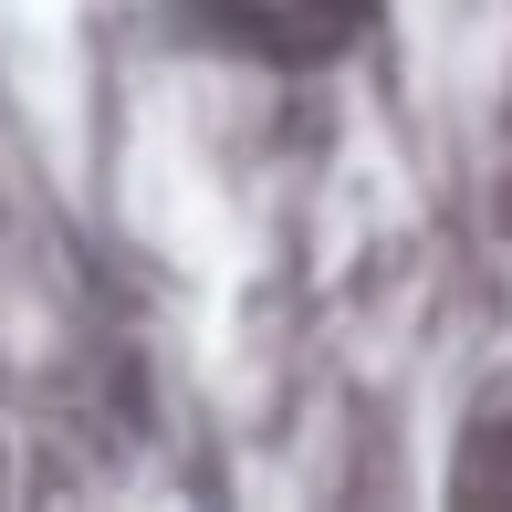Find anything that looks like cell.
<instances>
[{
	"label": "cell",
	"instance_id": "cell-1",
	"mask_svg": "<svg viewBox=\"0 0 512 512\" xmlns=\"http://www.w3.org/2000/svg\"><path fill=\"white\" fill-rule=\"evenodd\" d=\"M199 21H220L241 53H283V63H304V53H335L345 32L366 21V0H189Z\"/></svg>",
	"mask_w": 512,
	"mask_h": 512
}]
</instances>
